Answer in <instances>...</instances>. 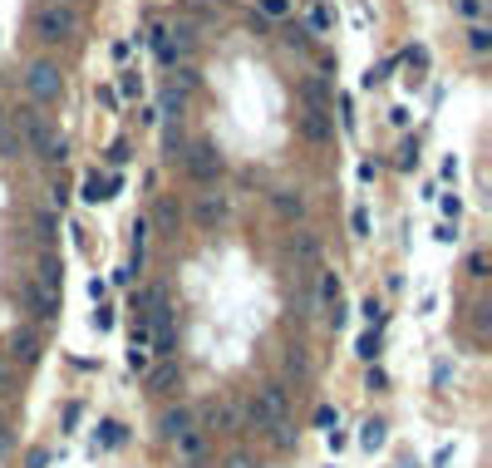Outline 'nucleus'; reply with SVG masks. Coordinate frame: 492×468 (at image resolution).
Returning a JSON list of instances; mask_svg holds the SVG:
<instances>
[{
    "instance_id": "obj_1",
    "label": "nucleus",
    "mask_w": 492,
    "mask_h": 468,
    "mask_svg": "<svg viewBox=\"0 0 492 468\" xmlns=\"http://www.w3.org/2000/svg\"><path fill=\"white\" fill-rule=\"evenodd\" d=\"M246 424L276 444H286V389L281 384H261L251 399H246Z\"/></svg>"
},
{
    "instance_id": "obj_2",
    "label": "nucleus",
    "mask_w": 492,
    "mask_h": 468,
    "mask_svg": "<svg viewBox=\"0 0 492 468\" xmlns=\"http://www.w3.org/2000/svg\"><path fill=\"white\" fill-rule=\"evenodd\" d=\"M30 25H35V40H40V45H69V40L79 35V15H74V5H64V0L35 5Z\"/></svg>"
},
{
    "instance_id": "obj_3",
    "label": "nucleus",
    "mask_w": 492,
    "mask_h": 468,
    "mask_svg": "<svg viewBox=\"0 0 492 468\" xmlns=\"http://www.w3.org/2000/svg\"><path fill=\"white\" fill-rule=\"evenodd\" d=\"M178 158H183V173H188L197 187H217V178L227 173V158H222V153H217V143H207V138L188 143Z\"/></svg>"
},
{
    "instance_id": "obj_4",
    "label": "nucleus",
    "mask_w": 492,
    "mask_h": 468,
    "mask_svg": "<svg viewBox=\"0 0 492 468\" xmlns=\"http://www.w3.org/2000/svg\"><path fill=\"white\" fill-rule=\"evenodd\" d=\"M25 94H30V104H59V94H64V74H59V65H50V60H35L30 69H25Z\"/></svg>"
},
{
    "instance_id": "obj_5",
    "label": "nucleus",
    "mask_w": 492,
    "mask_h": 468,
    "mask_svg": "<svg viewBox=\"0 0 492 468\" xmlns=\"http://www.w3.org/2000/svg\"><path fill=\"white\" fill-rule=\"evenodd\" d=\"M173 449H178V464L183 468H202V459H207V434L197 429V419L188 424V429L173 434Z\"/></svg>"
},
{
    "instance_id": "obj_6",
    "label": "nucleus",
    "mask_w": 492,
    "mask_h": 468,
    "mask_svg": "<svg viewBox=\"0 0 492 468\" xmlns=\"http://www.w3.org/2000/svg\"><path fill=\"white\" fill-rule=\"evenodd\" d=\"M25 148H30V153H35L40 163H64V153H69V148H64V133H59V128H55L50 118L40 123V133H35V138H30Z\"/></svg>"
},
{
    "instance_id": "obj_7",
    "label": "nucleus",
    "mask_w": 492,
    "mask_h": 468,
    "mask_svg": "<svg viewBox=\"0 0 492 468\" xmlns=\"http://www.w3.org/2000/svg\"><path fill=\"white\" fill-rule=\"evenodd\" d=\"M20 296H25V306H30V316H35L40 325H50V321L59 316V296H50V291H40L35 281H25V286H20Z\"/></svg>"
},
{
    "instance_id": "obj_8",
    "label": "nucleus",
    "mask_w": 492,
    "mask_h": 468,
    "mask_svg": "<svg viewBox=\"0 0 492 468\" xmlns=\"http://www.w3.org/2000/svg\"><path fill=\"white\" fill-rule=\"evenodd\" d=\"M5 355H10L15 370H20V365H35V360H40V335H35V330H10Z\"/></svg>"
},
{
    "instance_id": "obj_9",
    "label": "nucleus",
    "mask_w": 492,
    "mask_h": 468,
    "mask_svg": "<svg viewBox=\"0 0 492 468\" xmlns=\"http://www.w3.org/2000/svg\"><path fill=\"white\" fill-rule=\"evenodd\" d=\"M300 138H305V143H315V148H325V143L335 138V123H330V113H320V108H305V113H300Z\"/></svg>"
},
{
    "instance_id": "obj_10",
    "label": "nucleus",
    "mask_w": 492,
    "mask_h": 468,
    "mask_svg": "<svg viewBox=\"0 0 492 468\" xmlns=\"http://www.w3.org/2000/svg\"><path fill=\"white\" fill-rule=\"evenodd\" d=\"M193 217H197V227H222V217H227V192H202L197 197V207H193Z\"/></svg>"
},
{
    "instance_id": "obj_11",
    "label": "nucleus",
    "mask_w": 492,
    "mask_h": 468,
    "mask_svg": "<svg viewBox=\"0 0 492 468\" xmlns=\"http://www.w3.org/2000/svg\"><path fill=\"white\" fill-rule=\"evenodd\" d=\"M315 306H320V311H325V316H330V321L340 325V316H345V311H340V277H335V272H320V291H315Z\"/></svg>"
},
{
    "instance_id": "obj_12",
    "label": "nucleus",
    "mask_w": 492,
    "mask_h": 468,
    "mask_svg": "<svg viewBox=\"0 0 492 468\" xmlns=\"http://www.w3.org/2000/svg\"><path fill=\"white\" fill-rule=\"evenodd\" d=\"M35 286L40 291H50V296H59V286H64V272H59V257L55 252H40V267H35Z\"/></svg>"
},
{
    "instance_id": "obj_13",
    "label": "nucleus",
    "mask_w": 492,
    "mask_h": 468,
    "mask_svg": "<svg viewBox=\"0 0 492 468\" xmlns=\"http://www.w3.org/2000/svg\"><path fill=\"white\" fill-rule=\"evenodd\" d=\"M271 207L286 217V222H295V217H305V197L300 192H291V187H281V192H271Z\"/></svg>"
},
{
    "instance_id": "obj_14",
    "label": "nucleus",
    "mask_w": 492,
    "mask_h": 468,
    "mask_svg": "<svg viewBox=\"0 0 492 468\" xmlns=\"http://www.w3.org/2000/svg\"><path fill=\"white\" fill-rule=\"evenodd\" d=\"M153 222H158V232H168V237H178V222H183V207H178L173 197H163V202L153 207Z\"/></svg>"
},
{
    "instance_id": "obj_15",
    "label": "nucleus",
    "mask_w": 492,
    "mask_h": 468,
    "mask_svg": "<svg viewBox=\"0 0 492 468\" xmlns=\"http://www.w3.org/2000/svg\"><path fill=\"white\" fill-rule=\"evenodd\" d=\"M256 15H261L266 25H281V20L295 15V0H256Z\"/></svg>"
},
{
    "instance_id": "obj_16",
    "label": "nucleus",
    "mask_w": 492,
    "mask_h": 468,
    "mask_svg": "<svg viewBox=\"0 0 492 468\" xmlns=\"http://www.w3.org/2000/svg\"><path fill=\"white\" fill-rule=\"evenodd\" d=\"M79 197H84V202H103V197H108V173H84V183H79Z\"/></svg>"
},
{
    "instance_id": "obj_17",
    "label": "nucleus",
    "mask_w": 492,
    "mask_h": 468,
    "mask_svg": "<svg viewBox=\"0 0 492 468\" xmlns=\"http://www.w3.org/2000/svg\"><path fill=\"white\" fill-rule=\"evenodd\" d=\"M468 50H473L478 60H488V55H492V30L483 25V20H478V25H468Z\"/></svg>"
},
{
    "instance_id": "obj_18",
    "label": "nucleus",
    "mask_w": 492,
    "mask_h": 468,
    "mask_svg": "<svg viewBox=\"0 0 492 468\" xmlns=\"http://www.w3.org/2000/svg\"><path fill=\"white\" fill-rule=\"evenodd\" d=\"M300 99H305V108L330 113V94H325V84H320V79H305V84H300Z\"/></svg>"
},
{
    "instance_id": "obj_19",
    "label": "nucleus",
    "mask_w": 492,
    "mask_h": 468,
    "mask_svg": "<svg viewBox=\"0 0 492 468\" xmlns=\"http://www.w3.org/2000/svg\"><path fill=\"white\" fill-rule=\"evenodd\" d=\"M55 227H59V217H55V212H40V217H35V242H40V252H50V247H55Z\"/></svg>"
},
{
    "instance_id": "obj_20",
    "label": "nucleus",
    "mask_w": 492,
    "mask_h": 468,
    "mask_svg": "<svg viewBox=\"0 0 492 468\" xmlns=\"http://www.w3.org/2000/svg\"><path fill=\"white\" fill-rule=\"evenodd\" d=\"M384 439H389L384 419H365V424H360V444H365V449H384Z\"/></svg>"
},
{
    "instance_id": "obj_21",
    "label": "nucleus",
    "mask_w": 492,
    "mask_h": 468,
    "mask_svg": "<svg viewBox=\"0 0 492 468\" xmlns=\"http://www.w3.org/2000/svg\"><path fill=\"white\" fill-rule=\"evenodd\" d=\"M0 158H20V138H15L10 113H5V108H0Z\"/></svg>"
},
{
    "instance_id": "obj_22",
    "label": "nucleus",
    "mask_w": 492,
    "mask_h": 468,
    "mask_svg": "<svg viewBox=\"0 0 492 468\" xmlns=\"http://www.w3.org/2000/svg\"><path fill=\"white\" fill-rule=\"evenodd\" d=\"M453 15L468 20V25H478V20L488 15V0H453Z\"/></svg>"
},
{
    "instance_id": "obj_23",
    "label": "nucleus",
    "mask_w": 492,
    "mask_h": 468,
    "mask_svg": "<svg viewBox=\"0 0 492 468\" xmlns=\"http://www.w3.org/2000/svg\"><path fill=\"white\" fill-rule=\"evenodd\" d=\"M153 50H158V60H163V65H178V45H173V35H168V30H153Z\"/></svg>"
},
{
    "instance_id": "obj_24",
    "label": "nucleus",
    "mask_w": 492,
    "mask_h": 468,
    "mask_svg": "<svg viewBox=\"0 0 492 468\" xmlns=\"http://www.w3.org/2000/svg\"><path fill=\"white\" fill-rule=\"evenodd\" d=\"M188 424H193V414H188V409H168V414H163V434H168V439H173L178 429H188Z\"/></svg>"
},
{
    "instance_id": "obj_25",
    "label": "nucleus",
    "mask_w": 492,
    "mask_h": 468,
    "mask_svg": "<svg viewBox=\"0 0 492 468\" xmlns=\"http://www.w3.org/2000/svg\"><path fill=\"white\" fill-rule=\"evenodd\" d=\"M118 99H138V94H143V79H138V69H123V84H118Z\"/></svg>"
},
{
    "instance_id": "obj_26",
    "label": "nucleus",
    "mask_w": 492,
    "mask_h": 468,
    "mask_svg": "<svg viewBox=\"0 0 492 468\" xmlns=\"http://www.w3.org/2000/svg\"><path fill=\"white\" fill-rule=\"evenodd\" d=\"M295 252H300V262H310V267L320 262V242H315L310 232H300V242H295Z\"/></svg>"
},
{
    "instance_id": "obj_27",
    "label": "nucleus",
    "mask_w": 492,
    "mask_h": 468,
    "mask_svg": "<svg viewBox=\"0 0 492 468\" xmlns=\"http://www.w3.org/2000/svg\"><path fill=\"white\" fill-rule=\"evenodd\" d=\"M355 350H360L365 360H374V355H379V325H374V330H365V335L355 340Z\"/></svg>"
},
{
    "instance_id": "obj_28",
    "label": "nucleus",
    "mask_w": 492,
    "mask_h": 468,
    "mask_svg": "<svg viewBox=\"0 0 492 468\" xmlns=\"http://www.w3.org/2000/svg\"><path fill=\"white\" fill-rule=\"evenodd\" d=\"M98 429H103L98 439H103L108 449H118V444H123V424H113V419H108V424H98Z\"/></svg>"
},
{
    "instance_id": "obj_29",
    "label": "nucleus",
    "mask_w": 492,
    "mask_h": 468,
    "mask_svg": "<svg viewBox=\"0 0 492 468\" xmlns=\"http://www.w3.org/2000/svg\"><path fill=\"white\" fill-rule=\"evenodd\" d=\"M310 30H315V35H325V30H330V10H325V5H315V10H310Z\"/></svg>"
},
{
    "instance_id": "obj_30",
    "label": "nucleus",
    "mask_w": 492,
    "mask_h": 468,
    "mask_svg": "<svg viewBox=\"0 0 492 468\" xmlns=\"http://www.w3.org/2000/svg\"><path fill=\"white\" fill-rule=\"evenodd\" d=\"M350 227H355V237H370V212L355 207V212H350Z\"/></svg>"
},
{
    "instance_id": "obj_31",
    "label": "nucleus",
    "mask_w": 492,
    "mask_h": 468,
    "mask_svg": "<svg viewBox=\"0 0 492 468\" xmlns=\"http://www.w3.org/2000/svg\"><path fill=\"white\" fill-rule=\"evenodd\" d=\"M94 325H98V330H113V306H108V301H98V311H94Z\"/></svg>"
},
{
    "instance_id": "obj_32",
    "label": "nucleus",
    "mask_w": 492,
    "mask_h": 468,
    "mask_svg": "<svg viewBox=\"0 0 492 468\" xmlns=\"http://www.w3.org/2000/svg\"><path fill=\"white\" fill-rule=\"evenodd\" d=\"M286 45H291V50H300V55H305V50H310V30H300V25H295L291 35H286Z\"/></svg>"
},
{
    "instance_id": "obj_33",
    "label": "nucleus",
    "mask_w": 492,
    "mask_h": 468,
    "mask_svg": "<svg viewBox=\"0 0 492 468\" xmlns=\"http://www.w3.org/2000/svg\"><path fill=\"white\" fill-rule=\"evenodd\" d=\"M128 158H133V153H128V143H113V148H108V163H113V168H123Z\"/></svg>"
},
{
    "instance_id": "obj_34",
    "label": "nucleus",
    "mask_w": 492,
    "mask_h": 468,
    "mask_svg": "<svg viewBox=\"0 0 492 468\" xmlns=\"http://www.w3.org/2000/svg\"><path fill=\"white\" fill-rule=\"evenodd\" d=\"M468 272L483 281V277H488V257H483V252H473V257H468Z\"/></svg>"
},
{
    "instance_id": "obj_35",
    "label": "nucleus",
    "mask_w": 492,
    "mask_h": 468,
    "mask_svg": "<svg viewBox=\"0 0 492 468\" xmlns=\"http://www.w3.org/2000/svg\"><path fill=\"white\" fill-rule=\"evenodd\" d=\"M94 99L103 104V108H118V94L108 89V84H98V89H94Z\"/></svg>"
},
{
    "instance_id": "obj_36",
    "label": "nucleus",
    "mask_w": 492,
    "mask_h": 468,
    "mask_svg": "<svg viewBox=\"0 0 492 468\" xmlns=\"http://www.w3.org/2000/svg\"><path fill=\"white\" fill-rule=\"evenodd\" d=\"M360 311H365V316H370V321H374V325H379V316H384V306H379V301H374V296H365V306H360Z\"/></svg>"
},
{
    "instance_id": "obj_37",
    "label": "nucleus",
    "mask_w": 492,
    "mask_h": 468,
    "mask_svg": "<svg viewBox=\"0 0 492 468\" xmlns=\"http://www.w3.org/2000/svg\"><path fill=\"white\" fill-rule=\"evenodd\" d=\"M433 237H438V242H458V222H443Z\"/></svg>"
},
{
    "instance_id": "obj_38",
    "label": "nucleus",
    "mask_w": 492,
    "mask_h": 468,
    "mask_svg": "<svg viewBox=\"0 0 492 468\" xmlns=\"http://www.w3.org/2000/svg\"><path fill=\"white\" fill-rule=\"evenodd\" d=\"M315 424H320V429H330V424H335V409H330V404H320V409H315Z\"/></svg>"
},
{
    "instance_id": "obj_39",
    "label": "nucleus",
    "mask_w": 492,
    "mask_h": 468,
    "mask_svg": "<svg viewBox=\"0 0 492 468\" xmlns=\"http://www.w3.org/2000/svg\"><path fill=\"white\" fill-rule=\"evenodd\" d=\"M227 468H261V464H256L251 454H231V459H227Z\"/></svg>"
},
{
    "instance_id": "obj_40",
    "label": "nucleus",
    "mask_w": 492,
    "mask_h": 468,
    "mask_svg": "<svg viewBox=\"0 0 492 468\" xmlns=\"http://www.w3.org/2000/svg\"><path fill=\"white\" fill-rule=\"evenodd\" d=\"M5 454H10V424H5V414H0V464H5Z\"/></svg>"
},
{
    "instance_id": "obj_41",
    "label": "nucleus",
    "mask_w": 492,
    "mask_h": 468,
    "mask_svg": "<svg viewBox=\"0 0 492 468\" xmlns=\"http://www.w3.org/2000/svg\"><path fill=\"white\" fill-rule=\"evenodd\" d=\"M64 5H74V0H64Z\"/></svg>"
}]
</instances>
